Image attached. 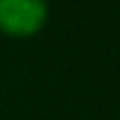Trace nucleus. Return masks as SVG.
Segmentation results:
<instances>
[{"instance_id": "1", "label": "nucleus", "mask_w": 120, "mask_h": 120, "mask_svg": "<svg viewBox=\"0 0 120 120\" xmlns=\"http://www.w3.org/2000/svg\"><path fill=\"white\" fill-rule=\"evenodd\" d=\"M47 19L45 0H0V31L24 38L42 28Z\"/></svg>"}]
</instances>
